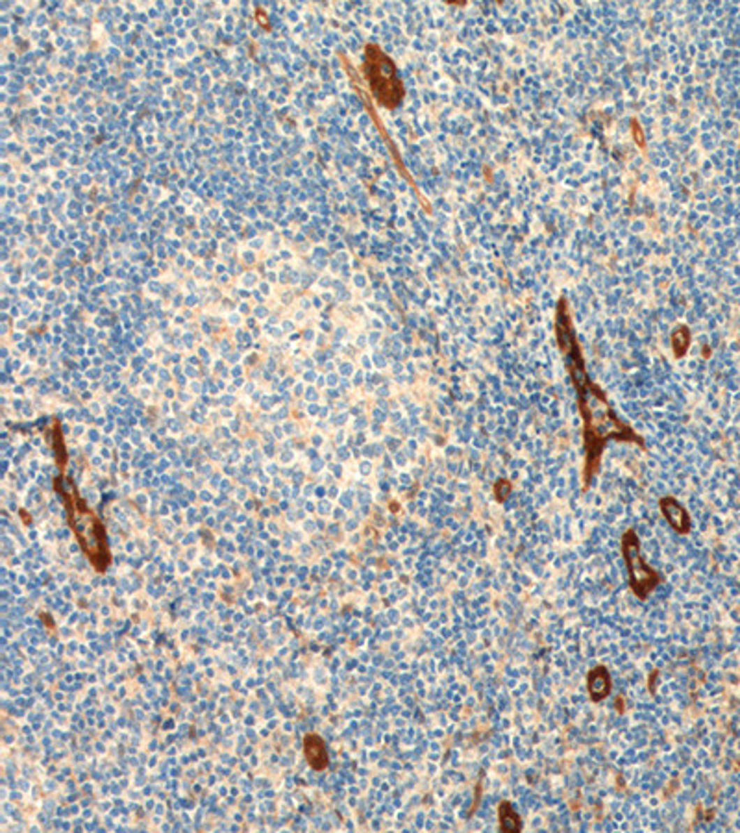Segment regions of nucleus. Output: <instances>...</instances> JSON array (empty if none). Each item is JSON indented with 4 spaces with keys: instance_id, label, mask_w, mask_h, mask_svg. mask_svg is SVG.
<instances>
[{
    "instance_id": "1",
    "label": "nucleus",
    "mask_w": 740,
    "mask_h": 833,
    "mask_svg": "<svg viewBox=\"0 0 740 833\" xmlns=\"http://www.w3.org/2000/svg\"><path fill=\"white\" fill-rule=\"evenodd\" d=\"M582 389V413L585 419V430H587V449L589 456L602 450V444L609 437H628V430L614 419L613 412L609 410L607 402L596 387H579Z\"/></svg>"
},
{
    "instance_id": "2",
    "label": "nucleus",
    "mask_w": 740,
    "mask_h": 833,
    "mask_svg": "<svg viewBox=\"0 0 740 833\" xmlns=\"http://www.w3.org/2000/svg\"><path fill=\"white\" fill-rule=\"evenodd\" d=\"M622 550H624L626 563H628L631 589L635 591V595L639 596V598H646V596L650 595L651 591L657 587L659 578H657L656 570H651L650 567L644 563L642 556H640L639 537L635 535L633 530H629L624 535Z\"/></svg>"
},
{
    "instance_id": "3",
    "label": "nucleus",
    "mask_w": 740,
    "mask_h": 833,
    "mask_svg": "<svg viewBox=\"0 0 740 833\" xmlns=\"http://www.w3.org/2000/svg\"><path fill=\"white\" fill-rule=\"evenodd\" d=\"M370 65H372L370 80H372V87H374L378 99L387 106L397 104L402 99V85H400V80L397 78L391 59H387L383 54H380V61L372 59Z\"/></svg>"
},
{
    "instance_id": "4",
    "label": "nucleus",
    "mask_w": 740,
    "mask_h": 833,
    "mask_svg": "<svg viewBox=\"0 0 740 833\" xmlns=\"http://www.w3.org/2000/svg\"><path fill=\"white\" fill-rule=\"evenodd\" d=\"M661 512L666 521H668V524H670L676 532L687 533L688 530H690V519H688L687 509H685L677 500H674L670 496L663 498Z\"/></svg>"
},
{
    "instance_id": "5",
    "label": "nucleus",
    "mask_w": 740,
    "mask_h": 833,
    "mask_svg": "<svg viewBox=\"0 0 740 833\" xmlns=\"http://www.w3.org/2000/svg\"><path fill=\"white\" fill-rule=\"evenodd\" d=\"M587 683L592 700H603V698H607L609 693H611V678H609V672L603 669V667H598V669L591 670Z\"/></svg>"
},
{
    "instance_id": "6",
    "label": "nucleus",
    "mask_w": 740,
    "mask_h": 833,
    "mask_svg": "<svg viewBox=\"0 0 740 833\" xmlns=\"http://www.w3.org/2000/svg\"><path fill=\"white\" fill-rule=\"evenodd\" d=\"M498 817H500V830L502 832L517 833L522 830V820L513 809V806L509 802H502L500 809H498Z\"/></svg>"
},
{
    "instance_id": "7",
    "label": "nucleus",
    "mask_w": 740,
    "mask_h": 833,
    "mask_svg": "<svg viewBox=\"0 0 740 833\" xmlns=\"http://www.w3.org/2000/svg\"><path fill=\"white\" fill-rule=\"evenodd\" d=\"M688 341H690V333H688L687 328H677L676 332H674V335H672V348H674L676 358H683V356H685V352H687L688 348Z\"/></svg>"
}]
</instances>
